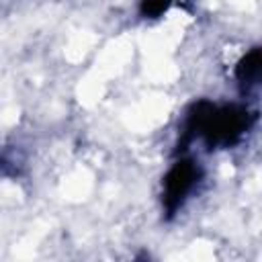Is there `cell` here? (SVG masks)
<instances>
[{"label": "cell", "mask_w": 262, "mask_h": 262, "mask_svg": "<svg viewBox=\"0 0 262 262\" xmlns=\"http://www.w3.org/2000/svg\"><path fill=\"white\" fill-rule=\"evenodd\" d=\"M260 72H262V49L256 45L250 51H246L233 68V76L242 92L252 90L260 82Z\"/></svg>", "instance_id": "obj_3"}, {"label": "cell", "mask_w": 262, "mask_h": 262, "mask_svg": "<svg viewBox=\"0 0 262 262\" xmlns=\"http://www.w3.org/2000/svg\"><path fill=\"white\" fill-rule=\"evenodd\" d=\"M256 113L246 104H217L207 98L194 100L182 121L176 154H182L194 139H201L209 149H227L237 145L252 129Z\"/></svg>", "instance_id": "obj_1"}, {"label": "cell", "mask_w": 262, "mask_h": 262, "mask_svg": "<svg viewBox=\"0 0 262 262\" xmlns=\"http://www.w3.org/2000/svg\"><path fill=\"white\" fill-rule=\"evenodd\" d=\"M174 0H139V14L143 18H160L164 16Z\"/></svg>", "instance_id": "obj_4"}, {"label": "cell", "mask_w": 262, "mask_h": 262, "mask_svg": "<svg viewBox=\"0 0 262 262\" xmlns=\"http://www.w3.org/2000/svg\"><path fill=\"white\" fill-rule=\"evenodd\" d=\"M203 180V168L194 158L180 156L162 178V211L166 219L178 215L186 205L199 182Z\"/></svg>", "instance_id": "obj_2"}]
</instances>
